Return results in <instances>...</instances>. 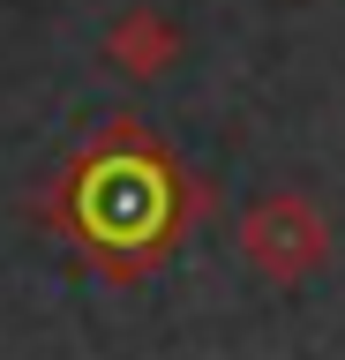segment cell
Returning a JSON list of instances; mask_svg holds the SVG:
<instances>
[{
	"mask_svg": "<svg viewBox=\"0 0 345 360\" xmlns=\"http://www.w3.org/2000/svg\"><path fill=\"white\" fill-rule=\"evenodd\" d=\"M46 218H60L113 278H136L181 240V225L195 218V188L136 120H105L60 173Z\"/></svg>",
	"mask_w": 345,
	"mask_h": 360,
	"instance_id": "cell-1",
	"label": "cell"
},
{
	"mask_svg": "<svg viewBox=\"0 0 345 360\" xmlns=\"http://www.w3.org/2000/svg\"><path fill=\"white\" fill-rule=\"evenodd\" d=\"M240 248L263 278H308V270L330 255V233H323L315 202L308 195H263L240 225Z\"/></svg>",
	"mask_w": 345,
	"mask_h": 360,
	"instance_id": "cell-2",
	"label": "cell"
},
{
	"mask_svg": "<svg viewBox=\"0 0 345 360\" xmlns=\"http://www.w3.org/2000/svg\"><path fill=\"white\" fill-rule=\"evenodd\" d=\"M173 53H181V30H173L158 8H128V15L105 30V60H113L120 75H136V83H143V75H158Z\"/></svg>",
	"mask_w": 345,
	"mask_h": 360,
	"instance_id": "cell-3",
	"label": "cell"
}]
</instances>
